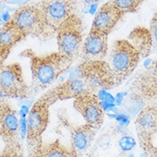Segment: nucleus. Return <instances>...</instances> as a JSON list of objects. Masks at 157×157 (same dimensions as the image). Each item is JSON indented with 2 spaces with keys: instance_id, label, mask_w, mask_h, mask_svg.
I'll list each match as a JSON object with an SVG mask.
<instances>
[{
  "instance_id": "obj_7",
  "label": "nucleus",
  "mask_w": 157,
  "mask_h": 157,
  "mask_svg": "<svg viewBox=\"0 0 157 157\" xmlns=\"http://www.w3.org/2000/svg\"><path fill=\"white\" fill-rule=\"evenodd\" d=\"M50 107L45 100L39 98L27 116V142L29 149L43 142L42 136L50 121Z\"/></svg>"
},
{
  "instance_id": "obj_10",
  "label": "nucleus",
  "mask_w": 157,
  "mask_h": 157,
  "mask_svg": "<svg viewBox=\"0 0 157 157\" xmlns=\"http://www.w3.org/2000/svg\"><path fill=\"white\" fill-rule=\"evenodd\" d=\"M74 108L82 115L86 124L98 130L104 121V111L96 93H84L74 99Z\"/></svg>"
},
{
  "instance_id": "obj_1",
  "label": "nucleus",
  "mask_w": 157,
  "mask_h": 157,
  "mask_svg": "<svg viewBox=\"0 0 157 157\" xmlns=\"http://www.w3.org/2000/svg\"><path fill=\"white\" fill-rule=\"evenodd\" d=\"M20 56L30 61L32 93H38L51 87L71 67L74 61L58 51L46 56H39L31 49H27L21 51Z\"/></svg>"
},
{
  "instance_id": "obj_25",
  "label": "nucleus",
  "mask_w": 157,
  "mask_h": 157,
  "mask_svg": "<svg viewBox=\"0 0 157 157\" xmlns=\"http://www.w3.org/2000/svg\"><path fill=\"white\" fill-rule=\"evenodd\" d=\"M77 3H80L85 6H92V5H97L98 3L102 2L103 0H76Z\"/></svg>"
},
{
  "instance_id": "obj_24",
  "label": "nucleus",
  "mask_w": 157,
  "mask_h": 157,
  "mask_svg": "<svg viewBox=\"0 0 157 157\" xmlns=\"http://www.w3.org/2000/svg\"><path fill=\"white\" fill-rule=\"evenodd\" d=\"M149 32L152 37L153 45L157 47V13H155L150 21L149 25Z\"/></svg>"
},
{
  "instance_id": "obj_2",
  "label": "nucleus",
  "mask_w": 157,
  "mask_h": 157,
  "mask_svg": "<svg viewBox=\"0 0 157 157\" xmlns=\"http://www.w3.org/2000/svg\"><path fill=\"white\" fill-rule=\"evenodd\" d=\"M141 56L127 39H118L110 51L109 62L116 86L132 75L137 67Z\"/></svg>"
},
{
  "instance_id": "obj_14",
  "label": "nucleus",
  "mask_w": 157,
  "mask_h": 157,
  "mask_svg": "<svg viewBox=\"0 0 157 157\" xmlns=\"http://www.w3.org/2000/svg\"><path fill=\"white\" fill-rule=\"evenodd\" d=\"M20 119L6 101L0 107V137L4 144L19 140Z\"/></svg>"
},
{
  "instance_id": "obj_11",
  "label": "nucleus",
  "mask_w": 157,
  "mask_h": 157,
  "mask_svg": "<svg viewBox=\"0 0 157 157\" xmlns=\"http://www.w3.org/2000/svg\"><path fill=\"white\" fill-rule=\"evenodd\" d=\"M87 92H89V90L81 78H71L50 89L40 98L45 100L51 106L57 101L75 99L78 96Z\"/></svg>"
},
{
  "instance_id": "obj_26",
  "label": "nucleus",
  "mask_w": 157,
  "mask_h": 157,
  "mask_svg": "<svg viewBox=\"0 0 157 157\" xmlns=\"http://www.w3.org/2000/svg\"><path fill=\"white\" fill-rule=\"evenodd\" d=\"M10 19H11V16L10 15V13L8 11H4L0 16V24L4 25L6 22H8Z\"/></svg>"
},
{
  "instance_id": "obj_18",
  "label": "nucleus",
  "mask_w": 157,
  "mask_h": 157,
  "mask_svg": "<svg viewBox=\"0 0 157 157\" xmlns=\"http://www.w3.org/2000/svg\"><path fill=\"white\" fill-rule=\"evenodd\" d=\"M28 157H78L71 146H66L59 139L51 143L41 142L29 149Z\"/></svg>"
},
{
  "instance_id": "obj_8",
  "label": "nucleus",
  "mask_w": 157,
  "mask_h": 157,
  "mask_svg": "<svg viewBox=\"0 0 157 157\" xmlns=\"http://www.w3.org/2000/svg\"><path fill=\"white\" fill-rule=\"evenodd\" d=\"M130 93L134 100L147 105L157 103V60L135 77Z\"/></svg>"
},
{
  "instance_id": "obj_5",
  "label": "nucleus",
  "mask_w": 157,
  "mask_h": 157,
  "mask_svg": "<svg viewBox=\"0 0 157 157\" xmlns=\"http://www.w3.org/2000/svg\"><path fill=\"white\" fill-rule=\"evenodd\" d=\"M11 20L27 36L32 35L43 39L53 36L36 3L21 6L14 12Z\"/></svg>"
},
{
  "instance_id": "obj_21",
  "label": "nucleus",
  "mask_w": 157,
  "mask_h": 157,
  "mask_svg": "<svg viewBox=\"0 0 157 157\" xmlns=\"http://www.w3.org/2000/svg\"><path fill=\"white\" fill-rule=\"evenodd\" d=\"M144 1V0H111V2L122 13H124V15L137 11Z\"/></svg>"
},
{
  "instance_id": "obj_16",
  "label": "nucleus",
  "mask_w": 157,
  "mask_h": 157,
  "mask_svg": "<svg viewBox=\"0 0 157 157\" xmlns=\"http://www.w3.org/2000/svg\"><path fill=\"white\" fill-rule=\"evenodd\" d=\"M65 126L70 132L71 147L75 149L78 157H81L93 141L97 129L86 123L80 126H74L67 122Z\"/></svg>"
},
{
  "instance_id": "obj_13",
  "label": "nucleus",
  "mask_w": 157,
  "mask_h": 157,
  "mask_svg": "<svg viewBox=\"0 0 157 157\" xmlns=\"http://www.w3.org/2000/svg\"><path fill=\"white\" fill-rule=\"evenodd\" d=\"M123 16L124 13L110 0L97 10L90 30L109 35Z\"/></svg>"
},
{
  "instance_id": "obj_15",
  "label": "nucleus",
  "mask_w": 157,
  "mask_h": 157,
  "mask_svg": "<svg viewBox=\"0 0 157 157\" xmlns=\"http://www.w3.org/2000/svg\"><path fill=\"white\" fill-rule=\"evenodd\" d=\"M27 34L11 19L0 28V65L5 62L13 47Z\"/></svg>"
},
{
  "instance_id": "obj_28",
  "label": "nucleus",
  "mask_w": 157,
  "mask_h": 157,
  "mask_svg": "<svg viewBox=\"0 0 157 157\" xmlns=\"http://www.w3.org/2000/svg\"><path fill=\"white\" fill-rule=\"evenodd\" d=\"M4 101H5V100H4V98H0V107H1V105L3 104V102H4Z\"/></svg>"
},
{
  "instance_id": "obj_20",
  "label": "nucleus",
  "mask_w": 157,
  "mask_h": 157,
  "mask_svg": "<svg viewBox=\"0 0 157 157\" xmlns=\"http://www.w3.org/2000/svg\"><path fill=\"white\" fill-rule=\"evenodd\" d=\"M0 157H24V151L20 140L4 144Z\"/></svg>"
},
{
  "instance_id": "obj_23",
  "label": "nucleus",
  "mask_w": 157,
  "mask_h": 157,
  "mask_svg": "<svg viewBox=\"0 0 157 157\" xmlns=\"http://www.w3.org/2000/svg\"><path fill=\"white\" fill-rule=\"evenodd\" d=\"M119 145L123 151H129L132 148H134L135 140L133 137H130V136H124L121 138V140L119 142Z\"/></svg>"
},
{
  "instance_id": "obj_19",
  "label": "nucleus",
  "mask_w": 157,
  "mask_h": 157,
  "mask_svg": "<svg viewBox=\"0 0 157 157\" xmlns=\"http://www.w3.org/2000/svg\"><path fill=\"white\" fill-rule=\"evenodd\" d=\"M127 40L137 51L141 58H145L151 53L153 41L149 29L137 27L130 33Z\"/></svg>"
},
{
  "instance_id": "obj_12",
  "label": "nucleus",
  "mask_w": 157,
  "mask_h": 157,
  "mask_svg": "<svg viewBox=\"0 0 157 157\" xmlns=\"http://www.w3.org/2000/svg\"><path fill=\"white\" fill-rule=\"evenodd\" d=\"M108 35L90 30L83 41L78 56L82 62L104 60L108 54Z\"/></svg>"
},
{
  "instance_id": "obj_27",
  "label": "nucleus",
  "mask_w": 157,
  "mask_h": 157,
  "mask_svg": "<svg viewBox=\"0 0 157 157\" xmlns=\"http://www.w3.org/2000/svg\"><path fill=\"white\" fill-rule=\"evenodd\" d=\"M117 121H119L120 122H121L122 124H126V122L129 121V120H128V117L125 115V114H120V115H118L117 116Z\"/></svg>"
},
{
  "instance_id": "obj_29",
  "label": "nucleus",
  "mask_w": 157,
  "mask_h": 157,
  "mask_svg": "<svg viewBox=\"0 0 157 157\" xmlns=\"http://www.w3.org/2000/svg\"><path fill=\"white\" fill-rule=\"evenodd\" d=\"M7 1H9V0H0V4H3L4 2H7Z\"/></svg>"
},
{
  "instance_id": "obj_30",
  "label": "nucleus",
  "mask_w": 157,
  "mask_h": 157,
  "mask_svg": "<svg viewBox=\"0 0 157 157\" xmlns=\"http://www.w3.org/2000/svg\"><path fill=\"white\" fill-rule=\"evenodd\" d=\"M10 1H11V0H10Z\"/></svg>"
},
{
  "instance_id": "obj_4",
  "label": "nucleus",
  "mask_w": 157,
  "mask_h": 157,
  "mask_svg": "<svg viewBox=\"0 0 157 157\" xmlns=\"http://www.w3.org/2000/svg\"><path fill=\"white\" fill-rule=\"evenodd\" d=\"M58 52L75 59L83 44V22L75 14L63 22L56 32Z\"/></svg>"
},
{
  "instance_id": "obj_9",
  "label": "nucleus",
  "mask_w": 157,
  "mask_h": 157,
  "mask_svg": "<svg viewBox=\"0 0 157 157\" xmlns=\"http://www.w3.org/2000/svg\"><path fill=\"white\" fill-rule=\"evenodd\" d=\"M36 4L53 34L66 20L76 14L78 9L76 0H41Z\"/></svg>"
},
{
  "instance_id": "obj_17",
  "label": "nucleus",
  "mask_w": 157,
  "mask_h": 157,
  "mask_svg": "<svg viewBox=\"0 0 157 157\" xmlns=\"http://www.w3.org/2000/svg\"><path fill=\"white\" fill-rule=\"evenodd\" d=\"M135 124L138 137L152 138L157 133V103L144 107L137 114Z\"/></svg>"
},
{
  "instance_id": "obj_6",
  "label": "nucleus",
  "mask_w": 157,
  "mask_h": 157,
  "mask_svg": "<svg viewBox=\"0 0 157 157\" xmlns=\"http://www.w3.org/2000/svg\"><path fill=\"white\" fill-rule=\"evenodd\" d=\"M0 93L10 98L26 99L32 94L19 63L0 65Z\"/></svg>"
},
{
  "instance_id": "obj_3",
  "label": "nucleus",
  "mask_w": 157,
  "mask_h": 157,
  "mask_svg": "<svg viewBox=\"0 0 157 157\" xmlns=\"http://www.w3.org/2000/svg\"><path fill=\"white\" fill-rule=\"evenodd\" d=\"M78 78L86 85L90 93L110 90L116 86L113 72L108 62H82L78 67Z\"/></svg>"
},
{
  "instance_id": "obj_22",
  "label": "nucleus",
  "mask_w": 157,
  "mask_h": 157,
  "mask_svg": "<svg viewBox=\"0 0 157 157\" xmlns=\"http://www.w3.org/2000/svg\"><path fill=\"white\" fill-rule=\"evenodd\" d=\"M138 140L142 149L145 151V153L149 157H157V147L154 146L152 138L138 137Z\"/></svg>"
}]
</instances>
